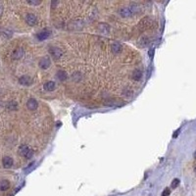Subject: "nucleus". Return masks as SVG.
Masks as SVG:
<instances>
[{"label":"nucleus","mask_w":196,"mask_h":196,"mask_svg":"<svg viewBox=\"0 0 196 196\" xmlns=\"http://www.w3.org/2000/svg\"><path fill=\"white\" fill-rule=\"evenodd\" d=\"M84 22L81 19L73 20L68 24V29L70 30H81L84 29Z\"/></svg>","instance_id":"nucleus-1"},{"label":"nucleus","mask_w":196,"mask_h":196,"mask_svg":"<svg viewBox=\"0 0 196 196\" xmlns=\"http://www.w3.org/2000/svg\"><path fill=\"white\" fill-rule=\"evenodd\" d=\"M19 152H20L21 155H23L25 158H27V159H30L33 156V154H35V152H33L32 149L28 145H26V144H23V145L20 146Z\"/></svg>","instance_id":"nucleus-2"},{"label":"nucleus","mask_w":196,"mask_h":196,"mask_svg":"<svg viewBox=\"0 0 196 196\" xmlns=\"http://www.w3.org/2000/svg\"><path fill=\"white\" fill-rule=\"evenodd\" d=\"M152 25H153V21H152L149 17H145L138 23L137 28H139L141 30H145L147 29H149Z\"/></svg>","instance_id":"nucleus-3"},{"label":"nucleus","mask_w":196,"mask_h":196,"mask_svg":"<svg viewBox=\"0 0 196 196\" xmlns=\"http://www.w3.org/2000/svg\"><path fill=\"white\" fill-rule=\"evenodd\" d=\"M49 53L52 55V57L54 58V59H59V58H61L62 56H63V54H64V52H63V50H62L61 48H59V47H50L49 48Z\"/></svg>","instance_id":"nucleus-4"},{"label":"nucleus","mask_w":196,"mask_h":196,"mask_svg":"<svg viewBox=\"0 0 196 196\" xmlns=\"http://www.w3.org/2000/svg\"><path fill=\"white\" fill-rule=\"evenodd\" d=\"M25 55V50L23 47H17L12 52V59L13 60H20Z\"/></svg>","instance_id":"nucleus-5"},{"label":"nucleus","mask_w":196,"mask_h":196,"mask_svg":"<svg viewBox=\"0 0 196 196\" xmlns=\"http://www.w3.org/2000/svg\"><path fill=\"white\" fill-rule=\"evenodd\" d=\"M119 15L123 18H128L130 16H133L130 7H122V8H120L119 9Z\"/></svg>","instance_id":"nucleus-6"},{"label":"nucleus","mask_w":196,"mask_h":196,"mask_svg":"<svg viewBox=\"0 0 196 196\" xmlns=\"http://www.w3.org/2000/svg\"><path fill=\"white\" fill-rule=\"evenodd\" d=\"M25 21L29 26H35V25H37V17H35V14L29 13V14H27L25 16Z\"/></svg>","instance_id":"nucleus-7"},{"label":"nucleus","mask_w":196,"mask_h":196,"mask_svg":"<svg viewBox=\"0 0 196 196\" xmlns=\"http://www.w3.org/2000/svg\"><path fill=\"white\" fill-rule=\"evenodd\" d=\"M19 82L22 86H29L32 84V79L30 76H22L19 79Z\"/></svg>","instance_id":"nucleus-8"},{"label":"nucleus","mask_w":196,"mask_h":196,"mask_svg":"<svg viewBox=\"0 0 196 196\" xmlns=\"http://www.w3.org/2000/svg\"><path fill=\"white\" fill-rule=\"evenodd\" d=\"M37 106H38V103L37 101V99H35V98H30V99L28 100L27 107H28V109H29V110H30V111L37 110Z\"/></svg>","instance_id":"nucleus-9"},{"label":"nucleus","mask_w":196,"mask_h":196,"mask_svg":"<svg viewBox=\"0 0 196 196\" xmlns=\"http://www.w3.org/2000/svg\"><path fill=\"white\" fill-rule=\"evenodd\" d=\"M98 30L100 32L103 33V35H107V33L110 32L111 28L108 24H105V23H101V24L98 25Z\"/></svg>","instance_id":"nucleus-10"},{"label":"nucleus","mask_w":196,"mask_h":196,"mask_svg":"<svg viewBox=\"0 0 196 196\" xmlns=\"http://www.w3.org/2000/svg\"><path fill=\"white\" fill-rule=\"evenodd\" d=\"M2 164H3V167L5 169H10L13 165H14V161H13V159L11 157H4L3 159H2Z\"/></svg>","instance_id":"nucleus-11"},{"label":"nucleus","mask_w":196,"mask_h":196,"mask_svg":"<svg viewBox=\"0 0 196 196\" xmlns=\"http://www.w3.org/2000/svg\"><path fill=\"white\" fill-rule=\"evenodd\" d=\"M50 65H51V62H50V60H49L48 58H42L39 61V63H38V66H39V68L42 69V70L48 69L49 67H50Z\"/></svg>","instance_id":"nucleus-12"},{"label":"nucleus","mask_w":196,"mask_h":196,"mask_svg":"<svg viewBox=\"0 0 196 196\" xmlns=\"http://www.w3.org/2000/svg\"><path fill=\"white\" fill-rule=\"evenodd\" d=\"M49 35H50V32H49L47 29H45V30H43L42 32H40L39 33H37V37L38 40L42 41V40L47 39V38L49 37Z\"/></svg>","instance_id":"nucleus-13"},{"label":"nucleus","mask_w":196,"mask_h":196,"mask_svg":"<svg viewBox=\"0 0 196 196\" xmlns=\"http://www.w3.org/2000/svg\"><path fill=\"white\" fill-rule=\"evenodd\" d=\"M44 89L46 90V91H53L54 89H55V87H56V84H55V82L54 81H47V82H45L44 84Z\"/></svg>","instance_id":"nucleus-14"},{"label":"nucleus","mask_w":196,"mask_h":196,"mask_svg":"<svg viewBox=\"0 0 196 196\" xmlns=\"http://www.w3.org/2000/svg\"><path fill=\"white\" fill-rule=\"evenodd\" d=\"M10 188V182L7 179H2L0 182V190L1 191H6Z\"/></svg>","instance_id":"nucleus-15"},{"label":"nucleus","mask_w":196,"mask_h":196,"mask_svg":"<svg viewBox=\"0 0 196 196\" xmlns=\"http://www.w3.org/2000/svg\"><path fill=\"white\" fill-rule=\"evenodd\" d=\"M111 49H112L113 53L119 54V53H121V51H122V45L118 42H115V43H113L112 46H111Z\"/></svg>","instance_id":"nucleus-16"},{"label":"nucleus","mask_w":196,"mask_h":196,"mask_svg":"<svg viewBox=\"0 0 196 196\" xmlns=\"http://www.w3.org/2000/svg\"><path fill=\"white\" fill-rule=\"evenodd\" d=\"M142 75L143 74L140 70H135V71L133 72L131 77H133V79H135V81H140V79H142Z\"/></svg>","instance_id":"nucleus-17"},{"label":"nucleus","mask_w":196,"mask_h":196,"mask_svg":"<svg viewBox=\"0 0 196 196\" xmlns=\"http://www.w3.org/2000/svg\"><path fill=\"white\" fill-rule=\"evenodd\" d=\"M56 78L60 79L61 81H64L68 79V75H67L65 71H58L57 74H56Z\"/></svg>","instance_id":"nucleus-18"},{"label":"nucleus","mask_w":196,"mask_h":196,"mask_svg":"<svg viewBox=\"0 0 196 196\" xmlns=\"http://www.w3.org/2000/svg\"><path fill=\"white\" fill-rule=\"evenodd\" d=\"M6 108L9 111H16L18 109V103L16 101H9L7 103Z\"/></svg>","instance_id":"nucleus-19"},{"label":"nucleus","mask_w":196,"mask_h":196,"mask_svg":"<svg viewBox=\"0 0 196 196\" xmlns=\"http://www.w3.org/2000/svg\"><path fill=\"white\" fill-rule=\"evenodd\" d=\"M72 79L76 82L81 81L82 79V74L81 73V72H75V73L72 75Z\"/></svg>","instance_id":"nucleus-20"},{"label":"nucleus","mask_w":196,"mask_h":196,"mask_svg":"<svg viewBox=\"0 0 196 196\" xmlns=\"http://www.w3.org/2000/svg\"><path fill=\"white\" fill-rule=\"evenodd\" d=\"M139 45L141 46V47H146L147 45H148V43H149V38L147 37H141L140 39H139Z\"/></svg>","instance_id":"nucleus-21"},{"label":"nucleus","mask_w":196,"mask_h":196,"mask_svg":"<svg viewBox=\"0 0 196 196\" xmlns=\"http://www.w3.org/2000/svg\"><path fill=\"white\" fill-rule=\"evenodd\" d=\"M179 184V179H175L172 182V188H177Z\"/></svg>","instance_id":"nucleus-22"},{"label":"nucleus","mask_w":196,"mask_h":196,"mask_svg":"<svg viewBox=\"0 0 196 196\" xmlns=\"http://www.w3.org/2000/svg\"><path fill=\"white\" fill-rule=\"evenodd\" d=\"M170 194H171V190H170V188H165V190L162 192V196H169Z\"/></svg>","instance_id":"nucleus-23"},{"label":"nucleus","mask_w":196,"mask_h":196,"mask_svg":"<svg viewBox=\"0 0 196 196\" xmlns=\"http://www.w3.org/2000/svg\"><path fill=\"white\" fill-rule=\"evenodd\" d=\"M28 3L30 5H35V6H37V5L41 4V1H28Z\"/></svg>","instance_id":"nucleus-24"},{"label":"nucleus","mask_w":196,"mask_h":196,"mask_svg":"<svg viewBox=\"0 0 196 196\" xmlns=\"http://www.w3.org/2000/svg\"><path fill=\"white\" fill-rule=\"evenodd\" d=\"M2 13H3V6L0 4V17L2 16Z\"/></svg>","instance_id":"nucleus-25"},{"label":"nucleus","mask_w":196,"mask_h":196,"mask_svg":"<svg viewBox=\"0 0 196 196\" xmlns=\"http://www.w3.org/2000/svg\"><path fill=\"white\" fill-rule=\"evenodd\" d=\"M194 173H195V175H196V165L194 166Z\"/></svg>","instance_id":"nucleus-26"},{"label":"nucleus","mask_w":196,"mask_h":196,"mask_svg":"<svg viewBox=\"0 0 196 196\" xmlns=\"http://www.w3.org/2000/svg\"><path fill=\"white\" fill-rule=\"evenodd\" d=\"M194 157H195V158H196V152H195V153H194Z\"/></svg>","instance_id":"nucleus-27"}]
</instances>
